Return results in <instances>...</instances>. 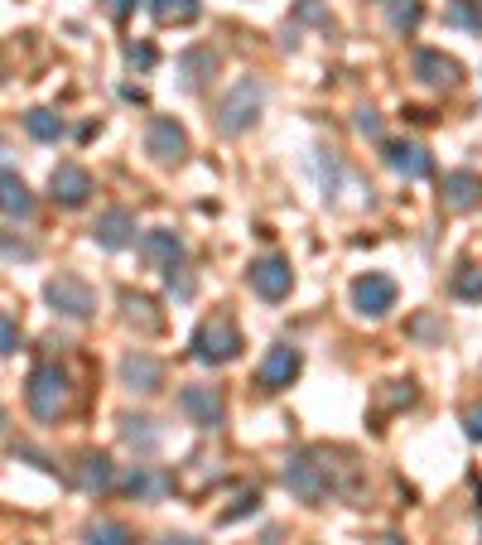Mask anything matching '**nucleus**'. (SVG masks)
Instances as JSON below:
<instances>
[{
  "mask_svg": "<svg viewBox=\"0 0 482 545\" xmlns=\"http://www.w3.org/2000/svg\"><path fill=\"white\" fill-rule=\"evenodd\" d=\"M285 488L295 492L299 502H323V497H357V468L333 464L328 449H304L285 464Z\"/></svg>",
  "mask_w": 482,
  "mask_h": 545,
  "instance_id": "obj_1",
  "label": "nucleus"
},
{
  "mask_svg": "<svg viewBox=\"0 0 482 545\" xmlns=\"http://www.w3.org/2000/svg\"><path fill=\"white\" fill-rule=\"evenodd\" d=\"M193 357L203 362V367H227V362H237L241 357V328L232 324V314H213V319H203V324L193 328Z\"/></svg>",
  "mask_w": 482,
  "mask_h": 545,
  "instance_id": "obj_2",
  "label": "nucleus"
},
{
  "mask_svg": "<svg viewBox=\"0 0 482 545\" xmlns=\"http://www.w3.org/2000/svg\"><path fill=\"white\" fill-rule=\"evenodd\" d=\"M266 107V87L261 78H241L232 92H227V102L217 107V131L222 136H241V131H251L256 126V116Z\"/></svg>",
  "mask_w": 482,
  "mask_h": 545,
  "instance_id": "obj_3",
  "label": "nucleus"
},
{
  "mask_svg": "<svg viewBox=\"0 0 482 545\" xmlns=\"http://www.w3.org/2000/svg\"><path fill=\"white\" fill-rule=\"evenodd\" d=\"M68 372L58 367V362H39L34 372H29V410L39 415V420H58L63 410H68Z\"/></svg>",
  "mask_w": 482,
  "mask_h": 545,
  "instance_id": "obj_4",
  "label": "nucleus"
},
{
  "mask_svg": "<svg viewBox=\"0 0 482 545\" xmlns=\"http://www.w3.org/2000/svg\"><path fill=\"white\" fill-rule=\"evenodd\" d=\"M352 304H357V314L362 319H386L391 309H396V280L391 275H357L352 280Z\"/></svg>",
  "mask_w": 482,
  "mask_h": 545,
  "instance_id": "obj_5",
  "label": "nucleus"
},
{
  "mask_svg": "<svg viewBox=\"0 0 482 545\" xmlns=\"http://www.w3.org/2000/svg\"><path fill=\"white\" fill-rule=\"evenodd\" d=\"M145 155L155 164H184L188 155V131L174 116H155L150 131H145Z\"/></svg>",
  "mask_w": 482,
  "mask_h": 545,
  "instance_id": "obj_6",
  "label": "nucleus"
},
{
  "mask_svg": "<svg viewBox=\"0 0 482 545\" xmlns=\"http://www.w3.org/2000/svg\"><path fill=\"white\" fill-rule=\"evenodd\" d=\"M44 300L54 304L58 314H68V319H87V314L97 309L92 285H87V280H78V275H54V280L44 285Z\"/></svg>",
  "mask_w": 482,
  "mask_h": 545,
  "instance_id": "obj_7",
  "label": "nucleus"
},
{
  "mask_svg": "<svg viewBox=\"0 0 482 545\" xmlns=\"http://www.w3.org/2000/svg\"><path fill=\"white\" fill-rule=\"evenodd\" d=\"M299 367H304V353H299L295 343H275L261 357V367H256V382H261V391H285L299 377Z\"/></svg>",
  "mask_w": 482,
  "mask_h": 545,
  "instance_id": "obj_8",
  "label": "nucleus"
},
{
  "mask_svg": "<svg viewBox=\"0 0 482 545\" xmlns=\"http://www.w3.org/2000/svg\"><path fill=\"white\" fill-rule=\"evenodd\" d=\"M179 410H184L198 430H217L227 420V401H222V391H213V386H184L179 391Z\"/></svg>",
  "mask_w": 482,
  "mask_h": 545,
  "instance_id": "obj_9",
  "label": "nucleus"
},
{
  "mask_svg": "<svg viewBox=\"0 0 482 545\" xmlns=\"http://www.w3.org/2000/svg\"><path fill=\"white\" fill-rule=\"evenodd\" d=\"M251 290H256L261 300H285V295L295 290L290 261H285V256H261V261L251 266Z\"/></svg>",
  "mask_w": 482,
  "mask_h": 545,
  "instance_id": "obj_10",
  "label": "nucleus"
},
{
  "mask_svg": "<svg viewBox=\"0 0 482 545\" xmlns=\"http://www.w3.org/2000/svg\"><path fill=\"white\" fill-rule=\"evenodd\" d=\"M381 160H386V169H396L405 179H429V174H434L429 150L415 145V140H386V145H381Z\"/></svg>",
  "mask_w": 482,
  "mask_h": 545,
  "instance_id": "obj_11",
  "label": "nucleus"
},
{
  "mask_svg": "<svg viewBox=\"0 0 482 545\" xmlns=\"http://www.w3.org/2000/svg\"><path fill=\"white\" fill-rule=\"evenodd\" d=\"M49 193H54V203H63V208H82L92 198V174L82 164H58L54 174H49Z\"/></svg>",
  "mask_w": 482,
  "mask_h": 545,
  "instance_id": "obj_12",
  "label": "nucleus"
},
{
  "mask_svg": "<svg viewBox=\"0 0 482 545\" xmlns=\"http://www.w3.org/2000/svg\"><path fill=\"white\" fill-rule=\"evenodd\" d=\"M92 237H97L102 251H126V246H135V213L131 208H107L97 218V227H92Z\"/></svg>",
  "mask_w": 482,
  "mask_h": 545,
  "instance_id": "obj_13",
  "label": "nucleus"
},
{
  "mask_svg": "<svg viewBox=\"0 0 482 545\" xmlns=\"http://www.w3.org/2000/svg\"><path fill=\"white\" fill-rule=\"evenodd\" d=\"M415 78L425 82V87H439V92H449V87H458L463 68H458L449 54H439V49H420V54H415Z\"/></svg>",
  "mask_w": 482,
  "mask_h": 545,
  "instance_id": "obj_14",
  "label": "nucleus"
},
{
  "mask_svg": "<svg viewBox=\"0 0 482 545\" xmlns=\"http://www.w3.org/2000/svg\"><path fill=\"white\" fill-rule=\"evenodd\" d=\"M121 382L131 386V391H140V396H155L164 386V362L150 353H131L121 362Z\"/></svg>",
  "mask_w": 482,
  "mask_h": 545,
  "instance_id": "obj_15",
  "label": "nucleus"
},
{
  "mask_svg": "<svg viewBox=\"0 0 482 545\" xmlns=\"http://www.w3.org/2000/svg\"><path fill=\"white\" fill-rule=\"evenodd\" d=\"M482 203V174L473 169H454V174H444V208H454V213H473Z\"/></svg>",
  "mask_w": 482,
  "mask_h": 545,
  "instance_id": "obj_16",
  "label": "nucleus"
},
{
  "mask_svg": "<svg viewBox=\"0 0 482 545\" xmlns=\"http://www.w3.org/2000/svg\"><path fill=\"white\" fill-rule=\"evenodd\" d=\"M140 256H145L150 266L169 271V266H179V261H184V242H179V232L155 227V232H145V237H140Z\"/></svg>",
  "mask_w": 482,
  "mask_h": 545,
  "instance_id": "obj_17",
  "label": "nucleus"
},
{
  "mask_svg": "<svg viewBox=\"0 0 482 545\" xmlns=\"http://www.w3.org/2000/svg\"><path fill=\"white\" fill-rule=\"evenodd\" d=\"M0 213L5 218H34V193L15 169H0Z\"/></svg>",
  "mask_w": 482,
  "mask_h": 545,
  "instance_id": "obj_18",
  "label": "nucleus"
},
{
  "mask_svg": "<svg viewBox=\"0 0 482 545\" xmlns=\"http://www.w3.org/2000/svg\"><path fill=\"white\" fill-rule=\"evenodd\" d=\"M78 488L82 492H111L116 488V468L107 454H82L78 459Z\"/></svg>",
  "mask_w": 482,
  "mask_h": 545,
  "instance_id": "obj_19",
  "label": "nucleus"
},
{
  "mask_svg": "<svg viewBox=\"0 0 482 545\" xmlns=\"http://www.w3.org/2000/svg\"><path fill=\"white\" fill-rule=\"evenodd\" d=\"M217 63H222V58H217V49H188V54L179 58V78H184L188 92H198L203 82L213 78Z\"/></svg>",
  "mask_w": 482,
  "mask_h": 545,
  "instance_id": "obj_20",
  "label": "nucleus"
},
{
  "mask_svg": "<svg viewBox=\"0 0 482 545\" xmlns=\"http://www.w3.org/2000/svg\"><path fill=\"white\" fill-rule=\"evenodd\" d=\"M169 488H174V478L150 464H135L131 473H126V492H131V497H164Z\"/></svg>",
  "mask_w": 482,
  "mask_h": 545,
  "instance_id": "obj_21",
  "label": "nucleus"
},
{
  "mask_svg": "<svg viewBox=\"0 0 482 545\" xmlns=\"http://www.w3.org/2000/svg\"><path fill=\"white\" fill-rule=\"evenodd\" d=\"M381 10H386L391 34H415L420 20H425V5H420V0H381Z\"/></svg>",
  "mask_w": 482,
  "mask_h": 545,
  "instance_id": "obj_22",
  "label": "nucleus"
},
{
  "mask_svg": "<svg viewBox=\"0 0 482 545\" xmlns=\"http://www.w3.org/2000/svg\"><path fill=\"white\" fill-rule=\"evenodd\" d=\"M150 15L160 25H193L203 15V0H150Z\"/></svg>",
  "mask_w": 482,
  "mask_h": 545,
  "instance_id": "obj_23",
  "label": "nucleus"
},
{
  "mask_svg": "<svg viewBox=\"0 0 482 545\" xmlns=\"http://www.w3.org/2000/svg\"><path fill=\"white\" fill-rule=\"evenodd\" d=\"M25 131L34 140H58L63 136V116H54L49 107H34V111H25Z\"/></svg>",
  "mask_w": 482,
  "mask_h": 545,
  "instance_id": "obj_24",
  "label": "nucleus"
},
{
  "mask_svg": "<svg viewBox=\"0 0 482 545\" xmlns=\"http://www.w3.org/2000/svg\"><path fill=\"white\" fill-rule=\"evenodd\" d=\"M87 545H135V531L126 521H97L87 526Z\"/></svg>",
  "mask_w": 482,
  "mask_h": 545,
  "instance_id": "obj_25",
  "label": "nucleus"
},
{
  "mask_svg": "<svg viewBox=\"0 0 482 545\" xmlns=\"http://www.w3.org/2000/svg\"><path fill=\"white\" fill-rule=\"evenodd\" d=\"M314 169H319V189H323V193L338 189L343 169H338V155H333V150H314Z\"/></svg>",
  "mask_w": 482,
  "mask_h": 545,
  "instance_id": "obj_26",
  "label": "nucleus"
},
{
  "mask_svg": "<svg viewBox=\"0 0 482 545\" xmlns=\"http://www.w3.org/2000/svg\"><path fill=\"white\" fill-rule=\"evenodd\" d=\"M449 20H454L458 29H473V34H482V0H454Z\"/></svg>",
  "mask_w": 482,
  "mask_h": 545,
  "instance_id": "obj_27",
  "label": "nucleus"
},
{
  "mask_svg": "<svg viewBox=\"0 0 482 545\" xmlns=\"http://www.w3.org/2000/svg\"><path fill=\"white\" fill-rule=\"evenodd\" d=\"M126 309H131V324H140L145 333L160 328V314H155V304L145 300V295H126Z\"/></svg>",
  "mask_w": 482,
  "mask_h": 545,
  "instance_id": "obj_28",
  "label": "nucleus"
},
{
  "mask_svg": "<svg viewBox=\"0 0 482 545\" xmlns=\"http://www.w3.org/2000/svg\"><path fill=\"white\" fill-rule=\"evenodd\" d=\"M121 425H126V430H121V435L131 439V444H140V449H155V444H160V430H150V425H155V420H121Z\"/></svg>",
  "mask_w": 482,
  "mask_h": 545,
  "instance_id": "obj_29",
  "label": "nucleus"
},
{
  "mask_svg": "<svg viewBox=\"0 0 482 545\" xmlns=\"http://www.w3.org/2000/svg\"><path fill=\"white\" fill-rule=\"evenodd\" d=\"M454 295L458 300H482V271L478 266H463V271L454 275Z\"/></svg>",
  "mask_w": 482,
  "mask_h": 545,
  "instance_id": "obj_30",
  "label": "nucleus"
},
{
  "mask_svg": "<svg viewBox=\"0 0 482 545\" xmlns=\"http://www.w3.org/2000/svg\"><path fill=\"white\" fill-rule=\"evenodd\" d=\"M164 285H169L174 300H193V290H198V280H193L184 266H169V271H164Z\"/></svg>",
  "mask_w": 482,
  "mask_h": 545,
  "instance_id": "obj_31",
  "label": "nucleus"
},
{
  "mask_svg": "<svg viewBox=\"0 0 482 545\" xmlns=\"http://www.w3.org/2000/svg\"><path fill=\"white\" fill-rule=\"evenodd\" d=\"M15 348H20V324H15V319L0 309V357H10Z\"/></svg>",
  "mask_w": 482,
  "mask_h": 545,
  "instance_id": "obj_32",
  "label": "nucleus"
},
{
  "mask_svg": "<svg viewBox=\"0 0 482 545\" xmlns=\"http://www.w3.org/2000/svg\"><path fill=\"white\" fill-rule=\"evenodd\" d=\"M126 63L131 68H155V49L150 44H126Z\"/></svg>",
  "mask_w": 482,
  "mask_h": 545,
  "instance_id": "obj_33",
  "label": "nucleus"
},
{
  "mask_svg": "<svg viewBox=\"0 0 482 545\" xmlns=\"http://www.w3.org/2000/svg\"><path fill=\"white\" fill-rule=\"evenodd\" d=\"M357 131H362L367 140H381V116H376L372 107H362L357 111Z\"/></svg>",
  "mask_w": 482,
  "mask_h": 545,
  "instance_id": "obj_34",
  "label": "nucleus"
},
{
  "mask_svg": "<svg viewBox=\"0 0 482 545\" xmlns=\"http://www.w3.org/2000/svg\"><path fill=\"white\" fill-rule=\"evenodd\" d=\"M256 507H261V497H256V492H246V497H237V507H227V512H222V521H237V517H246V512H256Z\"/></svg>",
  "mask_w": 482,
  "mask_h": 545,
  "instance_id": "obj_35",
  "label": "nucleus"
},
{
  "mask_svg": "<svg viewBox=\"0 0 482 545\" xmlns=\"http://www.w3.org/2000/svg\"><path fill=\"white\" fill-rule=\"evenodd\" d=\"M463 430H468V439H482V406H468V415H463Z\"/></svg>",
  "mask_w": 482,
  "mask_h": 545,
  "instance_id": "obj_36",
  "label": "nucleus"
},
{
  "mask_svg": "<svg viewBox=\"0 0 482 545\" xmlns=\"http://www.w3.org/2000/svg\"><path fill=\"white\" fill-rule=\"evenodd\" d=\"M135 5H140V0H107V15H111V20H126Z\"/></svg>",
  "mask_w": 482,
  "mask_h": 545,
  "instance_id": "obj_37",
  "label": "nucleus"
},
{
  "mask_svg": "<svg viewBox=\"0 0 482 545\" xmlns=\"http://www.w3.org/2000/svg\"><path fill=\"white\" fill-rule=\"evenodd\" d=\"M160 545H203L198 536H169V541H160Z\"/></svg>",
  "mask_w": 482,
  "mask_h": 545,
  "instance_id": "obj_38",
  "label": "nucleus"
},
{
  "mask_svg": "<svg viewBox=\"0 0 482 545\" xmlns=\"http://www.w3.org/2000/svg\"><path fill=\"white\" fill-rule=\"evenodd\" d=\"M376 545H405V536H396V531H386V536H381Z\"/></svg>",
  "mask_w": 482,
  "mask_h": 545,
  "instance_id": "obj_39",
  "label": "nucleus"
},
{
  "mask_svg": "<svg viewBox=\"0 0 482 545\" xmlns=\"http://www.w3.org/2000/svg\"><path fill=\"white\" fill-rule=\"evenodd\" d=\"M0 425H5V410H0Z\"/></svg>",
  "mask_w": 482,
  "mask_h": 545,
  "instance_id": "obj_40",
  "label": "nucleus"
}]
</instances>
